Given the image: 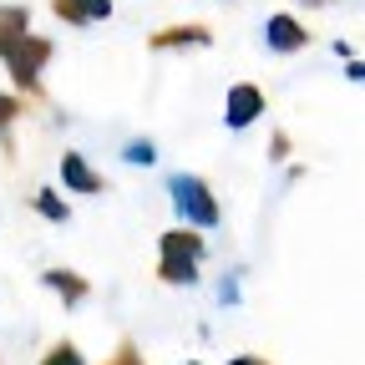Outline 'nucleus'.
<instances>
[{"label":"nucleus","mask_w":365,"mask_h":365,"mask_svg":"<svg viewBox=\"0 0 365 365\" xmlns=\"http://www.w3.org/2000/svg\"><path fill=\"white\" fill-rule=\"evenodd\" d=\"M198 259H203V239L188 234V228H173V234H163L158 279H163V284H193V279H198Z\"/></svg>","instance_id":"obj_1"},{"label":"nucleus","mask_w":365,"mask_h":365,"mask_svg":"<svg viewBox=\"0 0 365 365\" xmlns=\"http://www.w3.org/2000/svg\"><path fill=\"white\" fill-rule=\"evenodd\" d=\"M213 31L208 26H173V31H158L153 36V51H178V46H208Z\"/></svg>","instance_id":"obj_9"},{"label":"nucleus","mask_w":365,"mask_h":365,"mask_svg":"<svg viewBox=\"0 0 365 365\" xmlns=\"http://www.w3.org/2000/svg\"><path fill=\"white\" fill-rule=\"evenodd\" d=\"M345 71H350L355 81H365V61H355V66H345Z\"/></svg>","instance_id":"obj_16"},{"label":"nucleus","mask_w":365,"mask_h":365,"mask_svg":"<svg viewBox=\"0 0 365 365\" xmlns=\"http://www.w3.org/2000/svg\"><path fill=\"white\" fill-rule=\"evenodd\" d=\"M122 158H127V163H143V168H148V163L158 158V148L148 143V137H137V143H127V148H122Z\"/></svg>","instance_id":"obj_13"},{"label":"nucleus","mask_w":365,"mask_h":365,"mask_svg":"<svg viewBox=\"0 0 365 365\" xmlns=\"http://www.w3.org/2000/svg\"><path fill=\"white\" fill-rule=\"evenodd\" d=\"M36 208L51 218V223H66V218H71V213H66V203H61L56 193H36Z\"/></svg>","instance_id":"obj_11"},{"label":"nucleus","mask_w":365,"mask_h":365,"mask_svg":"<svg viewBox=\"0 0 365 365\" xmlns=\"http://www.w3.org/2000/svg\"><path fill=\"white\" fill-rule=\"evenodd\" d=\"M16 117H21V97H6V91H0V132H6Z\"/></svg>","instance_id":"obj_14"},{"label":"nucleus","mask_w":365,"mask_h":365,"mask_svg":"<svg viewBox=\"0 0 365 365\" xmlns=\"http://www.w3.org/2000/svg\"><path fill=\"white\" fill-rule=\"evenodd\" d=\"M259 112H264V91L254 86V81H239L234 91H228V102H223V122L228 127H249V122H259Z\"/></svg>","instance_id":"obj_5"},{"label":"nucleus","mask_w":365,"mask_h":365,"mask_svg":"<svg viewBox=\"0 0 365 365\" xmlns=\"http://www.w3.org/2000/svg\"><path fill=\"white\" fill-rule=\"evenodd\" d=\"M61 178H66V188H76V193H102V188H107V182L86 168V158H81L76 148H71V153H61Z\"/></svg>","instance_id":"obj_8"},{"label":"nucleus","mask_w":365,"mask_h":365,"mask_svg":"<svg viewBox=\"0 0 365 365\" xmlns=\"http://www.w3.org/2000/svg\"><path fill=\"white\" fill-rule=\"evenodd\" d=\"M228 365H264V355H234Z\"/></svg>","instance_id":"obj_15"},{"label":"nucleus","mask_w":365,"mask_h":365,"mask_svg":"<svg viewBox=\"0 0 365 365\" xmlns=\"http://www.w3.org/2000/svg\"><path fill=\"white\" fill-rule=\"evenodd\" d=\"M264 46H269V51H279V56H289V51H304V46H309V26H299L294 16H269L264 21Z\"/></svg>","instance_id":"obj_4"},{"label":"nucleus","mask_w":365,"mask_h":365,"mask_svg":"<svg viewBox=\"0 0 365 365\" xmlns=\"http://www.w3.org/2000/svg\"><path fill=\"white\" fill-rule=\"evenodd\" d=\"M46 284L61 289L71 304H76V299H86V279H76V274H66V269H46Z\"/></svg>","instance_id":"obj_10"},{"label":"nucleus","mask_w":365,"mask_h":365,"mask_svg":"<svg viewBox=\"0 0 365 365\" xmlns=\"http://www.w3.org/2000/svg\"><path fill=\"white\" fill-rule=\"evenodd\" d=\"M51 61V41L46 36H21V46L6 56V66H11V76H16V86L21 91H41V66Z\"/></svg>","instance_id":"obj_3"},{"label":"nucleus","mask_w":365,"mask_h":365,"mask_svg":"<svg viewBox=\"0 0 365 365\" xmlns=\"http://www.w3.org/2000/svg\"><path fill=\"white\" fill-rule=\"evenodd\" d=\"M26 31H31V11L26 6H0V61L21 46Z\"/></svg>","instance_id":"obj_7"},{"label":"nucleus","mask_w":365,"mask_h":365,"mask_svg":"<svg viewBox=\"0 0 365 365\" xmlns=\"http://www.w3.org/2000/svg\"><path fill=\"white\" fill-rule=\"evenodd\" d=\"M188 365H198V360H188Z\"/></svg>","instance_id":"obj_18"},{"label":"nucleus","mask_w":365,"mask_h":365,"mask_svg":"<svg viewBox=\"0 0 365 365\" xmlns=\"http://www.w3.org/2000/svg\"><path fill=\"white\" fill-rule=\"evenodd\" d=\"M304 6H330V0H304Z\"/></svg>","instance_id":"obj_17"},{"label":"nucleus","mask_w":365,"mask_h":365,"mask_svg":"<svg viewBox=\"0 0 365 365\" xmlns=\"http://www.w3.org/2000/svg\"><path fill=\"white\" fill-rule=\"evenodd\" d=\"M168 188H173V208L188 218V223H198V228H213V223H218V198H213V188H208L203 178L178 173Z\"/></svg>","instance_id":"obj_2"},{"label":"nucleus","mask_w":365,"mask_h":365,"mask_svg":"<svg viewBox=\"0 0 365 365\" xmlns=\"http://www.w3.org/2000/svg\"><path fill=\"white\" fill-rule=\"evenodd\" d=\"M51 11L66 26H97L112 16V0H51Z\"/></svg>","instance_id":"obj_6"},{"label":"nucleus","mask_w":365,"mask_h":365,"mask_svg":"<svg viewBox=\"0 0 365 365\" xmlns=\"http://www.w3.org/2000/svg\"><path fill=\"white\" fill-rule=\"evenodd\" d=\"M41 365H86V360H81V350H76V345H71V340H61V345H56V350H51V355H46V360H41Z\"/></svg>","instance_id":"obj_12"}]
</instances>
